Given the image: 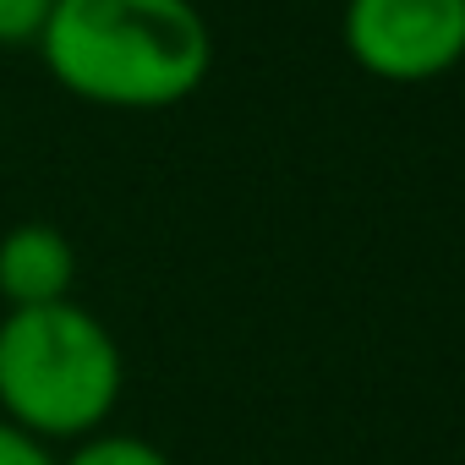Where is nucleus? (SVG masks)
<instances>
[{"label":"nucleus","mask_w":465,"mask_h":465,"mask_svg":"<svg viewBox=\"0 0 465 465\" xmlns=\"http://www.w3.org/2000/svg\"><path fill=\"white\" fill-rule=\"evenodd\" d=\"M45 72L94 110H170L213 72L197 0H55L39 39Z\"/></svg>","instance_id":"1"},{"label":"nucleus","mask_w":465,"mask_h":465,"mask_svg":"<svg viewBox=\"0 0 465 465\" xmlns=\"http://www.w3.org/2000/svg\"><path fill=\"white\" fill-rule=\"evenodd\" d=\"M121 389V345L88 307L50 302L0 318V416L39 443H83L104 432Z\"/></svg>","instance_id":"2"},{"label":"nucleus","mask_w":465,"mask_h":465,"mask_svg":"<svg viewBox=\"0 0 465 465\" xmlns=\"http://www.w3.org/2000/svg\"><path fill=\"white\" fill-rule=\"evenodd\" d=\"M340 45L372 83H443L465 66V0H345Z\"/></svg>","instance_id":"3"},{"label":"nucleus","mask_w":465,"mask_h":465,"mask_svg":"<svg viewBox=\"0 0 465 465\" xmlns=\"http://www.w3.org/2000/svg\"><path fill=\"white\" fill-rule=\"evenodd\" d=\"M72 285H77V247L66 242V230L28 219L0 236V302H6V312L72 302Z\"/></svg>","instance_id":"4"},{"label":"nucleus","mask_w":465,"mask_h":465,"mask_svg":"<svg viewBox=\"0 0 465 465\" xmlns=\"http://www.w3.org/2000/svg\"><path fill=\"white\" fill-rule=\"evenodd\" d=\"M61 465H175L159 443L137 438V432H94L83 438Z\"/></svg>","instance_id":"5"},{"label":"nucleus","mask_w":465,"mask_h":465,"mask_svg":"<svg viewBox=\"0 0 465 465\" xmlns=\"http://www.w3.org/2000/svg\"><path fill=\"white\" fill-rule=\"evenodd\" d=\"M55 0H0V50H39Z\"/></svg>","instance_id":"6"},{"label":"nucleus","mask_w":465,"mask_h":465,"mask_svg":"<svg viewBox=\"0 0 465 465\" xmlns=\"http://www.w3.org/2000/svg\"><path fill=\"white\" fill-rule=\"evenodd\" d=\"M0 465H61V460L50 454V443H39L34 432H23L0 416Z\"/></svg>","instance_id":"7"}]
</instances>
